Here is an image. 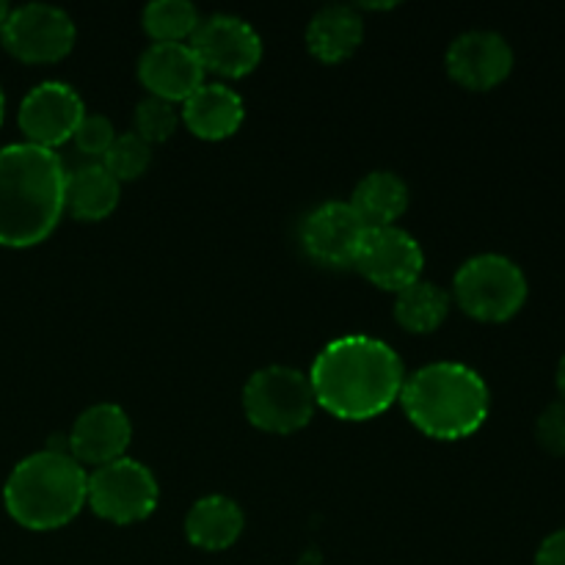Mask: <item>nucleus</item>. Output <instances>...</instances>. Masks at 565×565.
I'll use <instances>...</instances> for the list:
<instances>
[{"label":"nucleus","mask_w":565,"mask_h":565,"mask_svg":"<svg viewBox=\"0 0 565 565\" xmlns=\"http://www.w3.org/2000/svg\"><path fill=\"white\" fill-rule=\"evenodd\" d=\"M149 163H152V147L141 141L136 132L116 136V141L110 143V149L103 158V166L119 185L121 182L138 180L149 169Z\"/></svg>","instance_id":"5701e85b"},{"label":"nucleus","mask_w":565,"mask_h":565,"mask_svg":"<svg viewBox=\"0 0 565 565\" xmlns=\"http://www.w3.org/2000/svg\"><path fill=\"white\" fill-rule=\"evenodd\" d=\"M182 125L202 141H224L241 130L246 105L237 92L224 83H204L180 105Z\"/></svg>","instance_id":"dca6fc26"},{"label":"nucleus","mask_w":565,"mask_h":565,"mask_svg":"<svg viewBox=\"0 0 565 565\" xmlns=\"http://www.w3.org/2000/svg\"><path fill=\"white\" fill-rule=\"evenodd\" d=\"M397 403L419 434L436 441H461L486 425L491 392L478 370L461 362H434L406 375Z\"/></svg>","instance_id":"7ed1b4c3"},{"label":"nucleus","mask_w":565,"mask_h":565,"mask_svg":"<svg viewBox=\"0 0 565 565\" xmlns=\"http://www.w3.org/2000/svg\"><path fill=\"white\" fill-rule=\"evenodd\" d=\"M86 486L88 472L70 452L44 447L11 469L3 486L6 513L33 533L61 530L86 508Z\"/></svg>","instance_id":"20e7f679"},{"label":"nucleus","mask_w":565,"mask_h":565,"mask_svg":"<svg viewBox=\"0 0 565 565\" xmlns=\"http://www.w3.org/2000/svg\"><path fill=\"white\" fill-rule=\"evenodd\" d=\"M243 412L254 428L290 436L312 423L318 412L309 375L287 364L257 370L243 386Z\"/></svg>","instance_id":"423d86ee"},{"label":"nucleus","mask_w":565,"mask_h":565,"mask_svg":"<svg viewBox=\"0 0 565 565\" xmlns=\"http://www.w3.org/2000/svg\"><path fill=\"white\" fill-rule=\"evenodd\" d=\"M75 22L58 6L28 3L11 9L0 28V42L22 64H55L75 47Z\"/></svg>","instance_id":"6e6552de"},{"label":"nucleus","mask_w":565,"mask_h":565,"mask_svg":"<svg viewBox=\"0 0 565 565\" xmlns=\"http://www.w3.org/2000/svg\"><path fill=\"white\" fill-rule=\"evenodd\" d=\"M367 226L348 202H326L307 215L301 243L315 263L326 268H353Z\"/></svg>","instance_id":"ddd939ff"},{"label":"nucleus","mask_w":565,"mask_h":565,"mask_svg":"<svg viewBox=\"0 0 565 565\" xmlns=\"http://www.w3.org/2000/svg\"><path fill=\"white\" fill-rule=\"evenodd\" d=\"M83 116L86 108L75 88L61 81H44L22 97L17 125L25 136V143L55 152V147L72 141Z\"/></svg>","instance_id":"9d476101"},{"label":"nucleus","mask_w":565,"mask_h":565,"mask_svg":"<svg viewBox=\"0 0 565 565\" xmlns=\"http://www.w3.org/2000/svg\"><path fill=\"white\" fill-rule=\"evenodd\" d=\"M160 486L143 463L119 458L92 469L86 486V505L110 524H138L158 508Z\"/></svg>","instance_id":"0eeeda50"},{"label":"nucleus","mask_w":565,"mask_h":565,"mask_svg":"<svg viewBox=\"0 0 565 565\" xmlns=\"http://www.w3.org/2000/svg\"><path fill=\"white\" fill-rule=\"evenodd\" d=\"M138 81L149 97L182 105L204 86V70L191 44H149L138 58Z\"/></svg>","instance_id":"2eb2a0df"},{"label":"nucleus","mask_w":565,"mask_h":565,"mask_svg":"<svg viewBox=\"0 0 565 565\" xmlns=\"http://www.w3.org/2000/svg\"><path fill=\"white\" fill-rule=\"evenodd\" d=\"M555 384H557V392H561V401H565V353H563V359H561V362H557Z\"/></svg>","instance_id":"cd10ccee"},{"label":"nucleus","mask_w":565,"mask_h":565,"mask_svg":"<svg viewBox=\"0 0 565 565\" xmlns=\"http://www.w3.org/2000/svg\"><path fill=\"white\" fill-rule=\"evenodd\" d=\"M114 141H116L114 125H110V119H105V116L99 114L83 116L75 136H72V143L77 147V152H83L86 158H105V152H108Z\"/></svg>","instance_id":"393cba45"},{"label":"nucleus","mask_w":565,"mask_h":565,"mask_svg":"<svg viewBox=\"0 0 565 565\" xmlns=\"http://www.w3.org/2000/svg\"><path fill=\"white\" fill-rule=\"evenodd\" d=\"M298 565H323V561H320V555L315 550H309V552H303V557H301V563Z\"/></svg>","instance_id":"c85d7f7f"},{"label":"nucleus","mask_w":565,"mask_h":565,"mask_svg":"<svg viewBox=\"0 0 565 565\" xmlns=\"http://www.w3.org/2000/svg\"><path fill=\"white\" fill-rule=\"evenodd\" d=\"M9 14H11V6H9V3H3V0H0V28H3V22L9 20Z\"/></svg>","instance_id":"c756f323"},{"label":"nucleus","mask_w":565,"mask_h":565,"mask_svg":"<svg viewBox=\"0 0 565 565\" xmlns=\"http://www.w3.org/2000/svg\"><path fill=\"white\" fill-rule=\"evenodd\" d=\"M141 22L152 44H188L202 17L188 0H154L143 9Z\"/></svg>","instance_id":"4be33fe9"},{"label":"nucleus","mask_w":565,"mask_h":565,"mask_svg":"<svg viewBox=\"0 0 565 565\" xmlns=\"http://www.w3.org/2000/svg\"><path fill=\"white\" fill-rule=\"evenodd\" d=\"M353 268L375 285L379 290L401 292L423 279L425 254L417 237L408 235L401 226L367 230L362 248L356 254Z\"/></svg>","instance_id":"9b49d317"},{"label":"nucleus","mask_w":565,"mask_h":565,"mask_svg":"<svg viewBox=\"0 0 565 565\" xmlns=\"http://www.w3.org/2000/svg\"><path fill=\"white\" fill-rule=\"evenodd\" d=\"M246 519L241 505L224 494H210L193 502L185 516V539L202 552H224L243 535Z\"/></svg>","instance_id":"a211bd4d"},{"label":"nucleus","mask_w":565,"mask_h":565,"mask_svg":"<svg viewBox=\"0 0 565 565\" xmlns=\"http://www.w3.org/2000/svg\"><path fill=\"white\" fill-rule=\"evenodd\" d=\"M535 441L550 456H565V401H555L535 419Z\"/></svg>","instance_id":"a878e982"},{"label":"nucleus","mask_w":565,"mask_h":565,"mask_svg":"<svg viewBox=\"0 0 565 565\" xmlns=\"http://www.w3.org/2000/svg\"><path fill=\"white\" fill-rule=\"evenodd\" d=\"M447 75L467 92H491L511 77L516 55L497 31H467L447 47Z\"/></svg>","instance_id":"f8f14e48"},{"label":"nucleus","mask_w":565,"mask_h":565,"mask_svg":"<svg viewBox=\"0 0 565 565\" xmlns=\"http://www.w3.org/2000/svg\"><path fill=\"white\" fill-rule=\"evenodd\" d=\"M66 169L53 149L9 143L0 149V246L31 248L47 241L64 210Z\"/></svg>","instance_id":"f03ea898"},{"label":"nucleus","mask_w":565,"mask_h":565,"mask_svg":"<svg viewBox=\"0 0 565 565\" xmlns=\"http://www.w3.org/2000/svg\"><path fill=\"white\" fill-rule=\"evenodd\" d=\"M3 116H6V94L0 88V125H3Z\"/></svg>","instance_id":"7c9ffc66"},{"label":"nucleus","mask_w":565,"mask_h":565,"mask_svg":"<svg viewBox=\"0 0 565 565\" xmlns=\"http://www.w3.org/2000/svg\"><path fill=\"white\" fill-rule=\"evenodd\" d=\"M180 121H182L180 108H177L174 103H166V99H158V97H147L138 103L136 130L132 132L152 147V143L169 141V138L177 132V127H180Z\"/></svg>","instance_id":"b1692460"},{"label":"nucleus","mask_w":565,"mask_h":565,"mask_svg":"<svg viewBox=\"0 0 565 565\" xmlns=\"http://www.w3.org/2000/svg\"><path fill=\"white\" fill-rule=\"evenodd\" d=\"M121 185L103 163L77 166L66 171L64 210L77 221H105L116 210Z\"/></svg>","instance_id":"6ab92c4d"},{"label":"nucleus","mask_w":565,"mask_h":565,"mask_svg":"<svg viewBox=\"0 0 565 565\" xmlns=\"http://www.w3.org/2000/svg\"><path fill=\"white\" fill-rule=\"evenodd\" d=\"M364 20L353 6H326L309 20L307 47L323 64H342L359 50Z\"/></svg>","instance_id":"f3484780"},{"label":"nucleus","mask_w":565,"mask_h":565,"mask_svg":"<svg viewBox=\"0 0 565 565\" xmlns=\"http://www.w3.org/2000/svg\"><path fill=\"white\" fill-rule=\"evenodd\" d=\"M318 408L345 423H367L401 401L406 367L395 348L367 334L331 340L309 370Z\"/></svg>","instance_id":"f257e3e1"},{"label":"nucleus","mask_w":565,"mask_h":565,"mask_svg":"<svg viewBox=\"0 0 565 565\" xmlns=\"http://www.w3.org/2000/svg\"><path fill=\"white\" fill-rule=\"evenodd\" d=\"M188 44L196 53L204 75L213 72L221 77H246L263 61V39L235 14H213L202 20Z\"/></svg>","instance_id":"1a4fd4ad"},{"label":"nucleus","mask_w":565,"mask_h":565,"mask_svg":"<svg viewBox=\"0 0 565 565\" xmlns=\"http://www.w3.org/2000/svg\"><path fill=\"white\" fill-rule=\"evenodd\" d=\"M367 230L395 226L408 210V185L395 171H370L348 202Z\"/></svg>","instance_id":"aec40b11"},{"label":"nucleus","mask_w":565,"mask_h":565,"mask_svg":"<svg viewBox=\"0 0 565 565\" xmlns=\"http://www.w3.org/2000/svg\"><path fill=\"white\" fill-rule=\"evenodd\" d=\"M527 276L505 254H478L458 268L452 301L480 323H508L527 303Z\"/></svg>","instance_id":"39448f33"},{"label":"nucleus","mask_w":565,"mask_h":565,"mask_svg":"<svg viewBox=\"0 0 565 565\" xmlns=\"http://www.w3.org/2000/svg\"><path fill=\"white\" fill-rule=\"evenodd\" d=\"M535 565H565V527L541 541L539 552H535Z\"/></svg>","instance_id":"bb28decb"},{"label":"nucleus","mask_w":565,"mask_h":565,"mask_svg":"<svg viewBox=\"0 0 565 565\" xmlns=\"http://www.w3.org/2000/svg\"><path fill=\"white\" fill-rule=\"evenodd\" d=\"M130 439L132 425L125 408L116 403H97L75 419L66 445H70V456L83 469H99L125 458Z\"/></svg>","instance_id":"4468645a"},{"label":"nucleus","mask_w":565,"mask_h":565,"mask_svg":"<svg viewBox=\"0 0 565 565\" xmlns=\"http://www.w3.org/2000/svg\"><path fill=\"white\" fill-rule=\"evenodd\" d=\"M452 309V296L441 290L434 281H414L412 287L397 292L395 298V320L401 329L412 334H430L447 320Z\"/></svg>","instance_id":"412c9836"}]
</instances>
